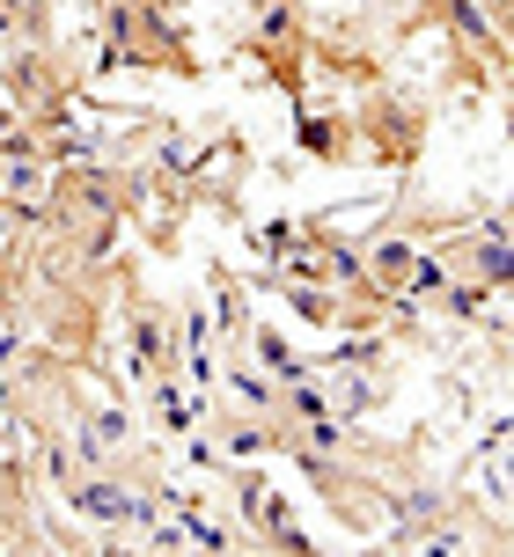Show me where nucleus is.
Here are the masks:
<instances>
[{"instance_id":"1","label":"nucleus","mask_w":514,"mask_h":557,"mask_svg":"<svg viewBox=\"0 0 514 557\" xmlns=\"http://www.w3.org/2000/svg\"><path fill=\"white\" fill-rule=\"evenodd\" d=\"M0 191L15 206H45L52 198V154H37L29 139H8L0 147Z\"/></svg>"},{"instance_id":"2","label":"nucleus","mask_w":514,"mask_h":557,"mask_svg":"<svg viewBox=\"0 0 514 557\" xmlns=\"http://www.w3.org/2000/svg\"><path fill=\"white\" fill-rule=\"evenodd\" d=\"M66 506H74V513H82L88 529H125V484H118L111 470H82L74 476V484H66Z\"/></svg>"},{"instance_id":"3","label":"nucleus","mask_w":514,"mask_h":557,"mask_svg":"<svg viewBox=\"0 0 514 557\" xmlns=\"http://www.w3.org/2000/svg\"><path fill=\"white\" fill-rule=\"evenodd\" d=\"M412 257H419V243H412V235H382V243H368V250H360V264H368L375 286H390V294H397L404 278H412Z\"/></svg>"},{"instance_id":"4","label":"nucleus","mask_w":514,"mask_h":557,"mask_svg":"<svg viewBox=\"0 0 514 557\" xmlns=\"http://www.w3.org/2000/svg\"><path fill=\"white\" fill-rule=\"evenodd\" d=\"M323 404H331V411L353 425V418H368V411H375V382H360V374L339 360V367H331V382H323Z\"/></svg>"},{"instance_id":"5","label":"nucleus","mask_w":514,"mask_h":557,"mask_svg":"<svg viewBox=\"0 0 514 557\" xmlns=\"http://www.w3.org/2000/svg\"><path fill=\"white\" fill-rule=\"evenodd\" d=\"M470 264H478V278H486V286H507V272H514V243H507V227H500V221L478 227V243H470Z\"/></svg>"},{"instance_id":"6","label":"nucleus","mask_w":514,"mask_h":557,"mask_svg":"<svg viewBox=\"0 0 514 557\" xmlns=\"http://www.w3.org/2000/svg\"><path fill=\"white\" fill-rule=\"evenodd\" d=\"M88 433H96V441H103V455H125V447H140V418L125 411V404H96V411H88Z\"/></svg>"},{"instance_id":"7","label":"nucleus","mask_w":514,"mask_h":557,"mask_svg":"<svg viewBox=\"0 0 514 557\" xmlns=\"http://www.w3.org/2000/svg\"><path fill=\"white\" fill-rule=\"evenodd\" d=\"M250 345H257V367H265V382H302V374H309V360H302V352H294V345H286L280 331H250Z\"/></svg>"},{"instance_id":"8","label":"nucleus","mask_w":514,"mask_h":557,"mask_svg":"<svg viewBox=\"0 0 514 557\" xmlns=\"http://www.w3.org/2000/svg\"><path fill=\"white\" fill-rule=\"evenodd\" d=\"M286 286V308L302 315V323H339V286H316V278H280Z\"/></svg>"},{"instance_id":"9","label":"nucleus","mask_w":514,"mask_h":557,"mask_svg":"<svg viewBox=\"0 0 514 557\" xmlns=\"http://www.w3.org/2000/svg\"><path fill=\"white\" fill-rule=\"evenodd\" d=\"M103 52L111 59L140 52V8L133 0H103Z\"/></svg>"},{"instance_id":"10","label":"nucleus","mask_w":514,"mask_h":557,"mask_svg":"<svg viewBox=\"0 0 514 557\" xmlns=\"http://www.w3.org/2000/svg\"><path fill=\"white\" fill-rule=\"evenodd\" d=\"M155 418H162V433H192V404H184V389H176L170 374L155 382Z\"/></svg>"},{"instance_id":"11","label":"nucleus","mask_w":514,"mask_h":557,"mask_svg":"<svg viewBox=\"0 0 514 557\" xmlns=\"http://www.w3.org/2000/svg\"><path fill=\"white\" fill-rule=\"evenodd\" d=\"M243 513H250V521H265V529H272V521H280L286 506L272 499V484H265V476H243Z\"/></svg>"},{"instance_id":"12","label":"nucleus","mask_w":514,"mask_h":557,"mask_svg":"<svg viewBox=\"0 0 514 557\" xmlns=\"http://www.w3.org/2000/svg\"><path fill=\"white\" fill-rule=\"evenodd\" d=\"M323 272L339 278V286H368V264H360V250H345V243L323 250Z\"/></svg>"},{"instance_id":"13","label":"nucleus","mask_w":514,"mask_h":557,"mask_svg":"<svg viewBox=\"0 0 514 557\" xmlns=\"http://www.w3.org/2000/svg\"><path fill=\"white\" fill-rule=\"evenodd\" d=\"M456 29H463V37H470V45H486V52H492V45H500V29L486 23V8H478V0H456Z\"/></svg>"},{"instance_id":"14","label":"nucleus","mask_w":514,"mask_h":557,"mask_svg":"<svg viewBox=\"0 0 514 557\" xmlns=\"http://www.w3.org/2000/svg\"><path fill=\"white\" fill-rule=\"evenodd\" d=\"M265 441H272V433L243 418V425H235V433H229V455H265Z\"/></svg>"},{"instance_id":"15","label":"nucleus","mask_w":514,"mask_h":557,"mask_svg":"<svg viewBox=\"0 0 514 557\" xmlns=\"http://www.w3.org/2000/svg\"><path fill=\"white\" fill-rule=\"evenodd\" d=\"M45 476H52V484H74V476H82V462H74V455H66V447H45Z\"/></svg>"},{"instance_id":"16","label":"nucleus","mask_w":514,"mask_h":557,"mask_svg":"<svg viewBox=\"0 0 514 557\" xmlns=\"http://www.w3.org/2000/svg\"><path fill=\"white\" fill-rule=\"evenodd\" d=\"M155 162H162V169H184V162H192V139H184V133H170L162 147H155Z\"/></svg>"},{"instance_id":"17","label":"nucleus","mask_w":514,"mask_h":557,"mask_svg":"<svg viewBox=\"0 0 514 557\" xmlns=\"http://www.w3.org/2000/svg\"><path fill=\"white\" fill-rule=\"evenodd\" d=\"M15 221H23V206H15V198L0 191V243H8V235H15Z\"/></svg>"},{"instance_id":"18","label":"nucleus","mask_w":514,"mask_h":557,"mask_svg":"<svg viewBox=\"0 0 514 557\" xmlns=\"http://www.w3.org/2000/svg\"><path fill=\"white\" fill-rule=\"evenodd\" d=\"M15 23H23V15H15V8H8V0H0V45H8V37H15Z\"/></svg>"}]
</instances>
